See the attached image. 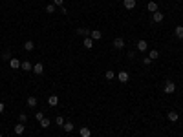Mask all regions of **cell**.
<instances>
[{
	"mask_svg": "<svg viewBox=\"0 0 183 137\" xmlns=\"http://www.w3.org/2000/svg\"><path fill=\"white\" fill-rule=\"evenodd\" d=\"M163 92H165L167 95L174 93V92H176V84H174L172 80H165V84H163Z\"/></svg>",
	"mask_w": 183,
	"mask_h": 137,
	"instance_id": "cell-1",
	"label": "cell"
},
{
	"mask_svg": "<svg viewBox=\"0 0 183 137\" xmlns=\"http://www.w3.org/2000/svg\"><path fill=\"white\" fill-rule=\"evenodd\" d=\"M117 79H119V82H121V84H126V82L130 80V73H128V71H125V70H121V71L117 73Z\"/></svg>",
	"mask_w": 183,
	"mask_h": 137,
	"instance_id": "cell-2",
	"label": "cell"
},
{
	"mask_svg": "<svg viewBox=\"0 0 183 137\" xmlns=\"http://www.w3.org/2000/svg\"><path fill=\"white\" fill-rule=\"evenodd\" d=\"M13 132H15L17 135H22V134L26 132V126H24V122H17V124H15V128H13Z\"/></svg>",
	"mask_w": 183,
	"mask_h": 137,
	"instance_id": "cell-3",
	"label": "cell"
},
{
	"mask_svg": "<svg viewBox=\"0 0 183 137\" xmlns=\"http://www.w3.org/2000/svg\"><path fill=\"white\" fill-rule=\"evenodd\" d=\"M33 73H35V75H42V73H44V64H42V62L33 64Z\"/></svg>",
	"mask_w": 183,
	"mask_h": 137,
	"instance_id": "cell-4",
	"label": "cell"
},
{
	"mask_svg": "<svg viewBox=\"0 0 183 137\" xmlns=\"http://www.w3.org/2000/svg\"><path fill=\"white\" fill-rule=\"evenodd\" d=\"M163 18H165V15L161 11H156V13H152V20L156 24H159V22H163Z\"/></svg>",
	"mask_w": 183,
	"mask_h": 137,
	"instance_id": "cell-5",
	"label": "cell"
},
{
	"mask_svg": "<svg viewBox=\"0 0 183 137\" xmlns=\"http://www.w3.org/2000/svg\"><path fill=\"white\" fill-rule=\"evenodd\" d=\"M114 48H116V50H123V48H125V40L123 38H121V37H117V38H114Z\"/></svg>",
	"mask_w": 183,
	"mask_h": 137,
	"instance_id": "cell-6",
	"label": "cell"
},
{
	"mask_svg": "<svg viewBox=\"0 0 183 137\" xmlns=\"http://www.w3.org/2000/svg\"><path fill=\"white\" fill-rule=\"evenodd\" d=\"M123 8L128 9V11L135 9V0H123Z\"/></svg>",
	"mask_w": 183,
	"mask_h": 137,
	"instance_id": "cell-7",
	"label": "cell"
},
{
	"mask_svg": "<svg viewBox=\"0 0 183 137\" xmlns=\"http://www.w3.org/2000/svg\"><path fill=\"white\" fill-rule=\"evenodd\" d=\"M20 64H22V62H20L17 57H13V59L9 60V68H11V70H20Z\"/></svg>",
	"mask_w": 183,
	"mask_h": 137,
	"instance_id": "cell-8",
	"label": "cell"
},
{
	"mask_svg": "<svg viewBox=\"0 0 183 137\" xmlns=\"http://www.w3.org/2000/svg\"><path fill=\"white\" fill-rule=\"evenodd\" d=\"M62 130H64V132H66V134H72V132H73V130H75V126H73V122H70V121H66V122H64V124H62Z\"/></svg>",
	"mask_w": 183,
	"mask_h": 137,
	"instance_id": "cell-9",
	"label": "cell"
},
{
	"mask_svg": "<svg viewBox=\"0 0 183 137\" xmlns=\"http://www.w3.org/2000/svg\"><path fill=\"white\" fill-rule=\"evenodd\" d=\"M147 50H148V42H147V40H137V51L143 53Z\"/></svg>",
	"mask_w": 183,
	"mask_h": 137,
	"instance_id": "cell-10",
	"label": "cell"
},
{
	"mask_svg": "<svg viewBox=\"0 0 183 137\" xmlns=\"http://www.w3.org/2000/svg\"><path fill=\"white\" fill-rule=\"evenodd\" d=\"M83 46L86 48V50H92V48H93V40H92V37H84V38H83Z\"/></svg>",
	"mask_w": 183,
	"mask_h": 137,
	"instance_id": "cell-11",
	"label": "cell"
},
{
	"mask_svg": "<svg viewBox=\"0 0 183 137\" xmlns=\"http://www.w3.org/2000/svg\"><path fill=\"white\" fill-rule=\"evenodd\" d=\"M20 70H24V71H33V64L29 62V60H24V62L20 64Z\"/></svg>",
	"mask_w": 183,
	"mask_h": 137,
	"instance_id": "cell-12",
	"label": "cell"
},
{
	"mask_svg": "<svg viewBox=\"0 0 183 137\" xmlns=\"http://www.w3.org/2000/svg\"><path fill=\"white\" fill-rule=\"evenodd\" d=\"M48 104H50L51 108H55V106L59 104V97H57V95H50V97H48Z\"/></svg>",
	"mask_w": 183,
	"mask_h": 137,
	"instance_id": "cell-13",
	"label": "cell"
},
{
	"mask_svg": "<svg viewBox=\"0 0 183 137\" xmlns=\"http://www.w3.org/2000/svg\"><path fill=\"white\" fill-rule=\"evenodd\" d=\"M167 117H168V121H170V122H176V121L179 119V113H178V112H168Z\"/></svg>",
	"mask_w": 183,
	"mask_h": 137,
	"instance_id": "cell-14",
	"label": "cell"
},
{
	"mask_svg": "<svg viewBox=\"0 0 183 137\" xmlns=\"http://www.w3.org/2000/svg\"><path fill=\"white\" fill-rule=\"evenodd\" d=\"M90 27H79L77 29V35H83V37H90Z\"/></svg>",
	"mask_w": 183,
	"mask_h": 137,
	"instance_id": "cell-15",
	"label": "cell"
},
{
	"mask_svg": "<svg viewBox=\"0 0 183 137\" xmlns=\"http://www.w3.org/2000/svg\"><path fill=\"white\" fill-rule=\"evenodd\" d=\"M90 37H92V40H99L101 37H103V33H101L99 29H92L90 31Z\"/></svg>",
	"mask_w": 183,
	"mask_h": 137,
	"instance_id": "cell-16",
	"label": "cell"
},
{
	"mask_svg": "<svg viewBox=\"0 0 183 137\" xmlns=\"http://www.w3.org/2000/svg\"><path fill=\"white\" fill-rule=\"evenodd\" d=\"M24 50L26 51H33L35 50V42H33V40H26L24 42Z\"/></svg>",
	"mask_w": 183,
	"mask_h": 137,
	"instance_id": "cell-17",
	"label": "cell"
},
{
	"mask_svg": "<svg viewBox=\"0 0 183 137\" xmlns=\"http://www.w3.org/2000/svg\"><path fill=\"white\" fill-rule=\"evenodd\" d=\"M147 9L150 11V13H156V11H158V4H156L154 0H150V2L147 4Z\"/></svg>",
	"mask_w": 183,
	"mask_h": 137,
	"instance_id": "cell-18",
	"label": "cell"
},
{
	"mask_svg": "<svg viewBox=\"0 0 183 137\" xmlns=\"http://www.w3.org/2000/svg\"><path fill=\"white\" fill-rule=\"evenodd\" d=\"M79 134H81V137H92V130L84 126V128H81V130H79Z\"/></svg>",
	"mask_w": 183,
	"mask_h": 137,
	"instance_id": "cell-19",
	"label": "cell"
},
{
	"mask_svg": "<svg viewBox=\"0 0 183 137\" xmlns=\"http://www.w3.org/2000/svg\"><path fill=\"white\" fill-rule=\"evenodd\" d=\"M174 35L183 40V26H176V27H174Z\"/></svg>",
	"mask_w": 183,
	"mask_h": 137,
	"instance_id": "cell-20",
	"label": "cell"
},
{
	"mask_svg": "<svg viewBox=\"0 0 183 137\" xmlns=\"http://www.w3.org/2000/svg\"><path fill=\"white\" fill-rule=\"evenodd\" d=\"M50 124H51V121H50L48 117L40 119V128H50Z\"/></svg>",
	"mask_w": 183,
	"mask_h": 137,
	"instance_id": "cell-21",
	"label": "cell"
},
{
	"mask_svg": "<svg viewBox=\"0 0 183 137\" xmlns=\"http://www.w3.org/2000/svg\"><path fill=\"white\" fill-rule=\"evenodd\" d=\"M104 77H106V80H114V79H116V73H114V70H106Z\"/></svg>",
	"mask_w": 183,
	"mask_h": 137,
	"instance_id": "cell-22",
	"label": "cell"
},
{
	"mask_svg": "<svg viewBox=\"0 0 183 137\" xmlns=\"http://www.w3.org/2000/svg\"><path fill=\"white\" fill-rule=\"evenodd\" d=\"M55 9H57V6H55V4H48V6H46V13H48V15L55 13Z\"/></svg>",
	"mask_w": 183,
	"mask_h": 137,
	"instance_id": "cell-23",
	"label": "cell"
},
{
	"mask_svg": "<svg viewBox=\"0 0 183 137\" xmlns=\"http://www.w3.org/2000/svg\"><path fill=\"white\" fill-rule=\"evenodd\" d=\"M28 106L29 108H35L37 106V97H28Z\"/></svg>",
	"mask_w": 183,
	"mask_h": 137,
	"instance_id": "cell-24",
	"label": "cell"
},
{
	"mask_svg": "<svg viewBox=\"0 0 183 137\" xmlns=\"http://www.w3.org/2000/svg\"><path fill=\"white\" fill-rule=\"evenodd\" d=\"M148 57H150V60H156L159 57V51L158 50H150V55H148Z\"/></svg>",
	"mask_w": 183,
	"mask_h": 137,
	"instance_id": "cell-25",
	"label": "cell"
},
{
	"mask_svg": "<svg viewBox=\"0 0 183 137\" xmlns=\"http://www.w3.org/2000/svg\"><path fill=\"white\" fill-rule=\"evenodd\" d=\"M13 57H11V51L9 50H6L4 53H2V60H11Z\"/></svg>",
	"mask_w": 183,
	"mask_h": 137,
	"instance_id": "cell-26",
	"label": "cell"
},
{
	"mask_svg": "<svg viewBox=\"0 0 183 137\" xmlns=\"http://www.w3.org/2000/svg\"><path fill=\"white\" fill-rule=\"evenodd\" d=\"M55 122H57L59 126H62V124H64L66 121H64V117H62V115H57V117H55Z\"/></svg>",
	"mask_w": 183,
	"mask_h": 137,
	"instance_id": "cell-27",
	"label": "cell"
},
{
	"mask_svg": "<svg viewBox=\"0 0 183 137\" xmlns=\"http://www.w3.org/2000/svg\"><path fill=\"white\" fill-rule=\"evenodd\" d=\"M28 121V115L26 113H18V122H26Z\"/></svg>",
	"mask_w": 183,
	"mask_h": 137,
	"instance_id": "cell-28",
	"label": "cell"
},
{
	"mask_svg": "<svg viewBox=\"0 0 183 137\" xmlns=\"http://www.w3.org/2000/svg\"><path fill=\"white\" fill-rule=\"evenodd\" d=\"M35 117H37V121H40V119H44V117H46V113H44V112H37V113H35Z\"/></svg>",
	"mask_w": 183,
	"mask_h": 137,
	"instance_id": "cell-29",
	"label": "cell"
},
{
	"mask_svg": "<svg viewBox=\"0 0 183 137\" xmlns=\"http://www.w3.org/2000/svg\"><path fill=\"white\" fill-rule=\"evenodd\" d=\"M51 4H55L57 8H62V6H64V0H53Z\"/></svg>",
	"mask_w": 183,
	"mask_h": 137,
	"instance_id": "cell-30",
	"label": "cell"
},
{
	"mask_svg": "<svg viewBox=\"0 0 183 137\" xmlns=\"http://www.w3.org/2000/svg\"><path fill=\"white\" fill-rule=\"evenodd\" d=\"M150 62H152V60H150V57H145V59H143V64H147V66H148Z\"/></svg>",
	"mask_w": 183,
	"mask_h": 137,
	"instance_id": "cell-31",
	"label": "cell"
},
{
	"mask_svg": "<svg viewBox=\"0 0 183 137\" xmlns=\"http://www.w3.org/2000/svg\"><path fill=\"white\" fill-rule=\"evenodd\" d=\"M59 11H60V13H62V15H68V9L64 8V6H62V8H59Z\"/></svg>",
	"mask_w": 183,
	"mask_h": 137,
	"instance_id": "cell-32",
	"label": "cell"
},
{
	"mask_svg": "<svg viewBox=\"0 0 183 137\" xmlns=\"http://www.w3.org/2000/svg\"><path fill=\"white\" fill-rule=\"evenodd\" d=\"M4 112V102H0V113Z\"/></svg>",
	"mask_w": 183,
	"mask_h": 137,
	"instance_id": "cell-33",
	"label": "cell"
},
{
	"mask_svg": "<svg viewBox=\"0 0 183 137\" xmlns=\"http://www.w3.org/2000/svg\"><path fill=\"white\" fill-rule=\"evenodd\" d=\"M0 137H2V134H0Z\"/></svg>",
	"mask_w": 183,
	"mask_h": 137,
	"instance_id": "cell-34",
	"label": "cell"
}]
</instances>
